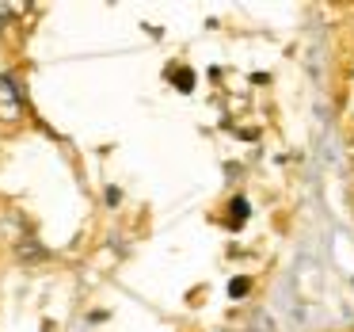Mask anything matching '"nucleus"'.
<instances>
[{
    "mask_svg": "<svg viewBox=\"0 0 354 332\" xmlns=\"http://www.w3.org/2000/svg\"><path fill=\"white\" fill-rule=\"evenodd\" d=\"M24 115V96H19L16 80L0 77V119H19Z\"/></svg>",
    "mask_w": 354,
    "mask_h": 332,
    "instance_id": "nucleus-1",
    "label": "nucleus"
},
{
    "mask_svg": "<svg viewBox=\"0 0 354 332\" xmlns=\"http://www.w3.org/2000/svg\"><path fill=\"white\" fill-rule=\"evenodd\" d=\"M232 207H236V210H232V225H240V218H244L248 202H244V199H236V202H232Z\"/></svg>",
    "mask_w": 354,
    "mask_h": 332,
    "instance_id": "nucleus-2",
    "label": "nucleus"
},
{
    "mask_svg": "<svg viewBox=\"0 0 354 332\" xmlns=\"http://www.w3.org/2000/svg\"><path fill=\"white\" fill-rule=\"evenodd\" d=\"M229 290H232V294H236V298H240V294L248 290V279H232V286H229Z\"/></svg>",
    "mask_w": 354,
    "mask_h": 332,
    "instance_id": "nucleus-3",
    "label": "nucleus"
}]
</instances>
